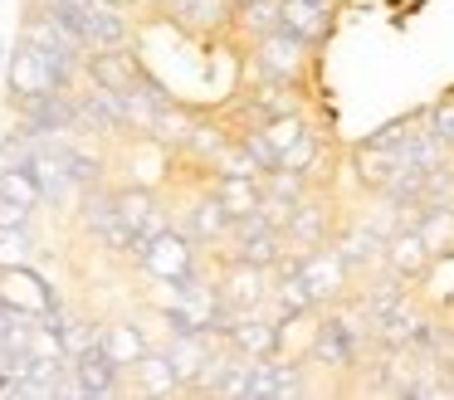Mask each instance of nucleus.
Instances as JSON below:
<instances>
[{
    "label": "nucleus",
    "mask_w": 454,
    "mask_h": 400,
    "mask_svg": "<svg viewBox=\"0 0 454 400\" xmlns=\"http://www.w3.org/2000/svg\"><path fill=\"white\" fill-rule=\"evenodd\" d=\"M317 54H323V49H313L308 39H298L294 29H284V25L269 29V35H259L254 44H249L254 74L259 78H284V83H313Z\"/></svg>",
    "instance_id": "f257e3e1"
},
{
    "label": "nucleus",
    "mask_w": 454,
    "mask_h": 400,
    "mask_svg": "<svg viewBox=\"0 0 454 400\" xmlns=\"http://www.w3.org/2000/svg\"><path fill=\"white\" fill-rule=\"evenodd\" d=\"M278 269H298V278L308 283V293L317 298V308H333V302H342V298L356 293V273L347 269V259L333 249V244H317V249H303V254L288 249L284 259H278Z\"/></svg>",
    "instance_id": "f03ea898"
},
{
    "label": "nucleus",
    "mask_w": 454,
    "mask_h": 400,
    "mask_svg": "<svg viewBox=\"0 0 454 400\" xmlns=\"http://www.w3.org/2000/svg\"><path fill=\"white\" fill-rule=\"evenodd\" d=\"M132 263H137V269L147 273L152 283H181V278H191L196 269H206V259H200V244L191 239L181 224H171V230L157 234V239H147V249H142Z\"/></svg>",
    "instance_id": "7ed1b4c3"
},
{
    "label": "nucleus",
    "mask_w": 454,
    "mask_h": 400,
    "mask_svg": "<svg viewBox=\"0 0 454 400\" xmlns=\"http://www.w3.org/2000/svg\"><path fill=\"white\" fill-rule=\"evenodd\" d=\"M79 224L103 244V249H113L118 259H132V239H137V234L122 224L108 185H89V191H79Z\"/></svg>",
    "instance_id": "20e7f679"
},
{
    "label": "nucleus",
    "mask_w": 454,
    "mask_h": 400,
    "mask_svg": "<svg viewBox=\"0 0 454 400\" xmlns=\"http://www.w3.org/2000/svg\"><path fill=\"white\" fill-rule=\"evenodd\" d=\"M215 288H220V298H225V308H235V312L269 308L274 269H264V263H249V259H220Z\"/></svg>",
    "instance_id": "39448f33"
},
{
    "label": "nucleus",
    "mask_w": 454,
    "mask_h": 400,
    "mask_svg": "<svg viewBox=\"0 0 454 400\" xmlns=\"http://www.w3.org/2000/svg\"><path fill=\"white\" fill-rule=\"evenodd\" d=\"M15 122L30 127L40 137H69L79 132V103H74V88H50V93H35L25 103H15Z\"/></svg>",
    "instance_id": "423d86ee"
},
{
    "label": "nucleus",
    "mask_w": 454,
    "mask_h": 400,
    "mask_svg": "<svg viewBox=\"0 0 454 400\" xmlns=\"http://www.w3.org/2000/svg\"><path fill=\"white\" fill-rule=\"evenodd\" d=\"M337 200H333V185H313V191L298 200L294 210V224H288V249L303 254V249H317V244L333 239L337 230Z\"/></svg>",
    "instance_id": "0eeeda50"
},
{
    "label": "nucleus",
    "mask_w": 454,
    "mask_h": 400,
    "mask_svg": "<svg viewBox=\"0 0 454 400\" xmlns=\"http://www.w3.org/2000/svg\"><path fill=\"white\" fill-rule=\"evenodd\" d=\"M0 298L11 302V308H25L35 318H54L64 312V298L50 278H44L35 263H20V269H0Z\"/></svg>",
    "instance_id": "6e6552de"
},
{
    "label": "nucleus",
    "mask_w": 454,
    "mask_h": 400,
    "mask_svg": "<svg viewBox=\"0 0 454 400\" xmlns=\"http://www.w3.org/2000/svg\"><path fill=\"white\" fill-rule=\"evenodd\" d=\"M327 244H333V249L347 259V269L356 273V283H362L366 273L386 269V234H376L372 224H362L356 215H352V220H342V224H337V230H333V239H327Z\"/></svg>",
    "instance_id": "1a4fd4ad"
},
{
    "label": "nucleus",
    "mask_w": 454,
    "mask_h": 400,
    "mask_svg": "<svg viewBox=\"0 0 454 400\" xmlns=\"http://www.w3.org/2000/svg\"><path fill=\"white\" fill-rule=\"evenodd\" d=\"M0 83H5V93H11V107L25 103V98H35V93L59 88V83H54V74H50V59H44L35 44H25V39H15L11 59H5V78H0Z\"/></svg>",
    "instance_id": "9d476101"
},
{
    "label": "nucleus",
    "mask_w": 454,
    "mask_h": 400,
    "mask_svg": "<svg viewBox=\"0 0 454 400\" xmlns=\"http://www.w3.org/2000/svg\"><path fill=\"white\" fill-rule=\"evenodd\" d=\"M225 341L245 357H278L284 351V327L269 308H249V312H235L225 327Z\"/></svg>",
    "instance_id": "9b49d317"
},
{
    "label": "nucleus",
    "mask_w": 454,
    "mask_h": 400,
    "mask_svg": "<svg viewBox=\"0 0 454 400\" xmlns=\"http://www.w3.org/2000/svg\"><path fill=\"white\" fill-rule=\"evenodd\" d=\"M69 361H74V380H79L83 400H103V396H122L128 390V371L103 351V341H93L89 351H79Z\"/></svg>",
    "instance_id": "f8f14e48"
},
{
    "label": "nucleus",
    "mask_w": 454,
    "mask_h": 400,
    "mask_svg": "<svg viewBox=\"0 0 454 400\" xmlns=\"http://www.w3.org/2000/svg\"><path fill=\"white\" fill-rule=\"evenodd\" d=\"M347 161H352L356 185H362L366 195L391 191V185L401 181V171H405V161H401L395 146H372V142H352L347 146Z\"/></svg>",
    "instance_id": "ddd939ff"
},
{
    "label": "nucleus",
    "mask_w": 454,
    "mask_h": 400,
    "mask_svg": "<svg viewBox=\"0 0 454 400\" xmlns=\"http://www.w3.org/2000/svg\"><path fill=\"white\" fill-rule=\"evenodd\" d=\"M83 78L108 88V93H132L142 83V59L128 44L122 49H89L83 54Z\"/></svg>",
    "instance_id": "4468645a"
},
{
    "label": "nucleus",
    "mask_w": 454,
    "mask_h": 400,
    "mask_svg": "<svg viewBox=\"0 0 454 400\" xmlns=\"http://www.w3.org/2000/svg\"><path fill=\"white\" fill-rule=\"evenodd\" d=\"M230 224H235V220H230V210L215 200V191H210V185H200L196 200H191L186 215H181V230H186L200 249H225Z\"/></svg>",
    "instance_id": "2eb2a0df"
},
{
    "label": "nucleus",
    "mask_w": 454,
    "mask_h": 400,
    "mask_svg": "<svg viewBox=\"0 0 454 400\" xmlns=\"http://www.w3.org/2000/svg\"><path fill=\"white\" fill-rule=\"evenodd\" d=\"M434 263H440V259H434V249L425 244L420 224H401V230L386 239V269L401 273L405 283H425Z\"/></svg>",
    "instance_id": "dca6fc26"
},
{
    "label": "nucleus",
    "mask_w": 454,
    "mask_h": 400,
    "mask_svg": "<svg viewBox=\"0 0 454 400\" xmlns=\"http://www.w3.org/2000/svg\"><path fill=\"white\" fill-rule=\"evenodd\" d=\"M278 25L308 39L313 49H327L337 35V10L317 5V0H278Z\"/></svg>",
    "instance_id": "f3484780"
},
{
    "label": "nucleus",
    "mask_w": 454,
    "mask_h": 400,
    "mask_svg": "<svg viewBox=\"0 0 454 400\" xmlns=\"http://www.w3.org/2000/svg\"><path fill=\"white\" fill-rule=\"evenodd\" d=\"M83 44H89V49H122V44H132L128 10L108 5V0H89V10H83Z\"/></svg>",
    "instance_id": "a211bd4d"
},
{
    "label": "nucleus",
    "mask_w": 454,
    "mask_h": 400,
    "mask_svg": "<svg viewBox=\"0 0 454 400\" xmlns=\"http://www.w3.org/2000/svg\"><path fill=\"white\" fill-rule=\"evenodd\" d=\"M128 376H132V390H137V396H186L167 347H147L137 366H128Z\"/></svg>",
    "instance_id": "6ab92c4d"
},
{
    "label": "nucleus",
    "mask_w": 454,
    "mask_h": 400,
    "mask_svg": "<svg viewBox=\"0 0 454 400\" xmlns=\"http://www.w3.org/2000/svg\"><path fill=\"white\" fill-rule=\"evenodd\" d=\"M167 15L176 20L181 29H191V35H220V29H230V20H235V5H230V0H171Z\"/></svg>",
    "instance_id": "aec40b11"
},
{
    "label": "nucleus",
    "mask_w": 454,
    "mask_h": 400,
    "mask_svg": "<svg viewBox=\"0 0 454 400\" xmlns=\"http://www.w3.org/2000/svg\"><path fill=\"white\" fill-rule=\"evenodd\" d=\"M206 185L215 191V200L230 210V220L254 215L259 200H264V181H259V176H206Z\"/></svg>",
    "instance_id": "412c9836"
},
{
    "label": "nucleus",
    "mask_w": 454,
    "mask_h": 400,
    "mask_svg": "<svg viewBox=\"0 0 454 400\" xmlns=\"http://www.w3.org/2000/svg\"><path fill=\"white\" fill-rule=\"evenodd\" d=\"M54 146H59L64 171H69V181L79 185V191H89V185H103V171H108V161H103L98 152H89V146L79 142V132L54 137Z\"/></svg>",
    "instance_id": "4be33fe9"
},
{
    "label": "nucleus",
    "mask_w": 454,
    "mask_h": 400,
    "mask_svg": "<svg viewBox=\"0 0 454 400\" xmlns=\"http://www.w3.org/2000/svg\"><path fill=\"white\" fill-rule=\"evenodd\" d=\"M98 341H103V351H108V357L118 361L122 371H128V366H137V361H142V351L152 347V341L142 337V327H137V322H128V318H118V322H103Z\"/></svg>",
    "instance_id": "5701e85b"
},
{
    "label": "nucleus",
    "mask_w": 454,
    "mask_h": 400,
    "mask_svg": "<svg viewBox=\"0 0 454 400\" xmlns=\"http://www.w3.org/2000/svg\"><path fill=\"white\" fill-rule=\"evenodd\" d=\"M313 366L303 357H288L278 351L274 357V400H294V396H313Z\"/></svg>",
    "instance_id": "b1692460"
},
{
    "label": "nucleus",
    "mask_w": 454,
    "mask_h": 400,
    "mask_svg": "<svg viewBox=\"0 0 454 400\" xmlns=\"http://www.w3.org/2000/svg\"><path fill=\"white\" fill-rule=\"evenodd\" d=\"M35 234L30 224H0V269H20V263H35Z\"/></svg>",
    "instance_id": "393cba45"
},
{
    "label": "nucleus",
    "mask_w": 454,
    "mask_h": 400,
    "mask_svg": "<svg viewBox=\"0 0 454 400\" xmlns=\"http://www.w3.org/2000/svg\"><path fill=\"white\" fill-rule=\"evenodd\" d=\"M0 195L25 210H44V195H40V181H35L30 166H15V171H0Z\"/></svg>",
    "instance_id": "a878e982"
},
{
    "label": "nucleus",
    "mask_w": 454,
    "mask_h": 400,
    "mask_svg": "<svg viewBox=\"0 0 454 400\" xmlns=\"http://www.w3.org/2000/svg\"><path fill=\"white\" fill-rule=\"evenodd\" d=\"M230 29H239V35L254 44L259 35H269V29H278V0H254V5L235 10V20H230Z\"/></svg>",
    "instance_id": "bb28decb"
},
{
    "label": "nucleus",
    "mask_w": 454,
    "mask_h": 400,
    "mask_svg": "<svg viewBox=\"0 0 454 400\" xmlns=\"http://www.w3.org/2000/svg\"><path fill=\"white\" fill-rule=\"evenodd\" d=\"M35 156V132L15 122L11 132H0V171H15V166H30Z\"/></svg>",
    "instance_id": "cd10ccee"
},
{
    "label": "nucleus",
    "mask_w": 454,
    "mask_h": 400,
    "mask_svg": "<svg viewBox=\"0 0 454 400\" xmlns=\"http://www.w3.org/2000/svg\"><path fill=\"white\" fill-rule=\"evenodd\" d=\"M425 122H430V132L454 152V88H450V93H440L430 107H425Z\"/></svg>",
    "instance_id": "c85d7f7f"
},
{
    "label": "nucleus",
    "mask_w": 454,
    "mask_h": 400,
    "mask_svg": "<svg viewBox=\"0 0 454 400\" xmlns=\"http://www.w3.org/2000/svg\"><path fill=\"white\" fill-rule=\"evenodd\" d=\"M98 332H103V322L69 318V322H64V351H69V357H79V351H89L93 341H98Z\"/></svg>",
    "instance_id": "c756f323"
},
{
    "label": "nucleus",
    "mask_w": 454,
    "mask_h": 400,
    "mask_svg": "<svg viewBox=\"0 0 454 400\" xmlns=\"http://www.w3.org/2000/svg\"><path fill=\"white\" fill-rule=\"evenodd\" d=\"M0 400H35L30 376H0Z\"/></svg>",
    "instance_id": "7c9ffc66"
},
{
    "label": "nucleus",
    "mask_w": 454,
    "mask_h": 400,
    "mask_svg": "<svg viewBox=\"0 0 454 400\" xmlns=\"http://www.w3.org/2000/svg\"><path fill=\"white\" fill-rule=\"evenodd\" d=\"M0 224H35V210H25V205L0 195Z\"/></svg>",
    "instance_id": "2f4dec72"
},
{
    "label": "nucleus",
    "mask_w": 454,
    "mask_h": 400,
    "mask_svg": "<svg viewBox=\"0 0 454 400\" xmlns=\"http://www.w3.org/2000/svg\"><path fill=\"white\" fill-rule=\"evenodd\" d=\"M108 5H118V10H137L142 0H108Z\"/></svg>",
    "instance_id": "473e14b6"
},
{
    "label": "nucleus",
    "mask_w": 454,
    "mask_h": 400,
    "mask_svg": "<svg viewBox=\"0 0 454 400\" xmlns=\"http://www.w3.org/2000/svg\"><path fill=\"white\" fill-rule=\"evenodd\" d=\"M230 5H235V10H245V5H254V0H230Z\"/></svg>",
    "instance_id": "72a5a7b5"
},
{
    "label": "nucleus",
    "mask_w": 454,
    "mask_h": 400,
    "mask_svg": "<svg viewBox=\"0 0 454 400\" xmlns=\"http://www.w3.org/2000/svg\"><path fill=\"white\" fill-rule=\"evenodd\" d=\"M167 5H171V0H167Z\"/></svg>",
    "instance_id": "f704fd0d"
}]
</instances>
